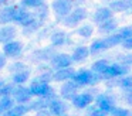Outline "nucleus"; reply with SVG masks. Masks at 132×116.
I'll return each instance as SVG.
<instances>
[{"instance_id": "1", "label": "nucleus", "mask_w": 132, "mask_h": 116, "mask_svg": "<svg viewBox=\"0 0 132 116\" xmlns=\"http://www.w3.org/2000/svg\"><path fill=\"white\" fill-rule=\"evenodd\" d=\"M29 91H30V93H31L33 96L46 98V99H48V101H51V99L55 98L54 89H53V88L48 85V82H47L46 79H43V78L34 79V81L31 82V85H30Z\"/></svg>"}, {"instance_id": "2", "label": "nucleus", "mask_w": 132, "mask_h": 116, "mask_svg": "<svg viewBox=\"0 0 132 116\" xmlns=\"http://www.w3.org/2000/svg\"><path fill=\"white\" fill-rule=\"evenodd\" d=\"M102 76L95 74L94 71H87V69H81L78 72L74 74L71 81H74L78 86H87V85H94L97 82L101 81Z\"/></svg>"}, {"instance_id": "3", "label": "nucleus", "mask_w": 132, "mask_h": 116, "mask_svg": "<svg viewBox=\"0 0 132 116\" xmlns=\"http://www.w3.org/2000/svg\"><path fill=\"white\" fill-rule=\"evenodd\" d=\"M128 71H129V68L125 67V65H121L119 62H112V64L108 62V65H106V68L104 69V72L101 76H104V78H117V76L126 75Z\"/></svg>"}, {"instance_id": "4", "label": "nucleus", "mask_w": 132, "mask_h": 116, "mask_svg": "<svg viewBox=\"0 0 132 116\" xmlns=\"http://www.w3.org/2000/svg\"><path fill=\"white\" fill-rule=\"evenodd\" d=\"M87 16H88V14H87L85 8L78 7V8H75V10L70 11V13L64 17V24L68 25V27H72V25L81 23L84 19H87Z\"/></svg>"}, {"instance_id": "5", "label": "nucleus", "mask_w": 132, "mask_h": 116, "mask_svg": "<svg viewBox=\"0 0 132 116\" xmlns=\"http://www.w3.org/2000/svg\"><path fill=\"white\" fill-rule=\"evenodd\" d=\"M31 93H30L29 88L23 86V85H19V86H14V89H13L12 92V98L14 102H17V103H23L26 105L27 102H30V99H31Z\"/></svg>"}, {"instance_id": "6", "label": "nucleus", "mask_w": 132, "mask_h": 116, "mask_svg": "<svg viewBox=\"0 0 132 116\" xmlns=\"http://www.w3.org/2000/svg\"><path fill=\"white\" fill-rule=\"evenodd\" d=\"M71 7H72V2L71 0H54L53 2V10L55 11L58 17L64 19L67 14L71 11Z\"/></svg>"}, {"instance_id": "7", "label": "nucleus", "mask_w": 132, "mask_h": 116, "mask_svg": "<svg viewBox=\"0 0 132 116\" xmlns=\"http://www.w3.org/2000/svg\"><path fill=\"white\" fill-rule=\"evenodd\" d=\"M21 51H23L21 42L14 41V40L6 42V44L3 45V54L6 57H10V58H17V57H20Z\"/></svg>"}, {"instance_id": "8", "label": "nucleus", "mask_w": 132, "mask_h": 116, "mask_svg": "<svg viewBox=\"0 0 132 116\" xmlns=\"http://www.w3.org/2000/svg\"><path fill=\"white\" fill-rule=\"evenodd\" d=\"M77 91H78V85L74 81H65L64 85L61 86L60 95L65 101H72V98L77 95Z\"/></svg>"}, {"instance_id": "9", "label": "nucleus", "mask_w": 132, "mask_h": 116, "mask_svg": "<svg viewBox=\"0 0 132 116\" xmlns=\"http://www.w3.org/2000/svg\"><path fill=\"white\" fill-rule=\"evenodd\" d=\"M92 101H94V96L91 95V93H77V95L72 98V105H74L77 109H85V108H88L89 105L92 103Z\"/></svg>"}, {"instance_id": "10", "label": "nucleus", "mask_w": 132, "mask_h": 116, "mask_svg": "<svg viewBox=\"0 0 132 116\" xmlns=\"http://www.w3.org/2000/svg\"><path fill=\"white\" fill-rule=\"evenodd\" d=\"M48 112L54 116H61L65 115L67 112V103L64 101H60V99L54 98L48 102Z\"/></svg>"}, {"instance_id": "11", "label": "nucleus", "mask_w": 132, "mask_h": 116, "mask_svg": "<svg viewBox=\"0 0 132 116\" xmlns=\"http://www.w3.org/2000/svg\"><path fill=\"white\" fill-rule=\"evenodd\" d=\"M74 74H75V71L68 67V68H60V69H57L51 76L57 82H65V81H71Z\"/></svg>"}, {"instance_id": "12", "label": "nucleus", "mask_w": 132, "mask_h": 116, "mask_svg": "<svg viewBox=\"0 0 132 116\" xmlns=\"http://www.w3.org/2000/svg\"><path fill=\"white\" fill-rule=\"evenodd\" d=\"M33 19H34V16H33L29 10H26L24 7H17V11H16V16H14L16 23H19V24H21L24 27V25H27Z\"/></svg>"}, {"instance_id": "13", "label": "nucleus", "mask_w": 132, "mask_h": 116, "mask_svg": "<svg viewBox=\"0 0 132 116\" xmlns=\"http://www.w3.org/2000/svg\"><path fill=\"white\" fill-rule=\"evenodd\" d=\"M17 7L16 6H7L0 11V24H9V23L14 21V16Z\"/></svg>"}, {"instance_id": "14", "label": "nucleus", "mask_w": 132, "mask_h": 116, "mask_svg": "<svg viewBox=\"0 0 132 116\" xmlns=\"http://www.w3.org/2000/svg\"><path fill=\"white\" fill-rule=\"evenodd\" d=\"M51 62L57 69H60V68H68L72 61L68 54H55L51 58Z\"/></svg>"}, {"instance_id": "15", "label": "nucleus", "mask_w": 132, "mask_h": 116, "mask_svg": "<svg viewBox=\"0 0 132 116\" xmlns=\"http://www.w3.org/2000/svg\"><path fill=\"white\" fill-rule=\"evenodd\" d=\"M16 28L13 25H3L0 28V42L2 44H6L9 41H13L16 37Z\"/></svg>"}, {"instance_id": "16", "label": "nucleus", "mask_w": 132, "mask_h": 116, "mask_svg": "<svg viewBox=\"0 0 132 116\" xmlns=\"http://www.w3.org/2000/svg\"><path fill=\"white\" fill-rule=\"evenodd\" d=\"M97 105H98V109H101V110H104V112L108 113L109 110L114 108V99H112L109 95L102 93V95H98Z\"/></svg>"}, {"instance_id": "17", "label": "nucleus", "mask_w": 132, "mask_h": 116, "mask_svg": "<svg viewBox=\"0 0 132 116\" xmlns=\"http://www.w3.org/2000/svg\"><path fill=\"white\" fill-rule=\"evenodd\" d=\"M29 110H30V108L27 105L19 103V105H14L13 108H10L7 112L0 113V116H24Z\"/></svg>"}, {"instance_id": "18", "label": "nucleus", "mask_w": 132, "mask_h": 116, "mask_svg": "<svg viewBox=\"0 0 132 116\" xmlns=\"http://www.w3.org/2000/svg\"><path fill=\"white\" fill-rule=\"evenodd\" d=\"M132 7L131 0H112L111 4H109V8L117 13H122V11H126Z\"/></svg>"}, {"instance_id": "19", "label": "nucleus", "mask_w": 132, "mask_h": 116, "mask_svg": "<svg viewBox=\"0 0 132 116\" xmlns=\"http://www.w3.org/2000/svg\"><path fill=\"white\" fill-rule=\"evenodd\" d=\"M111 17H112V10L111 8L109 7H100L94 13V21L98 23V24H101L102 21L111 19Z\"/></svg>"}, {"instance_id": "20", "label": "nucleus", "mask_w": 132, "mask_h": 116, "mask_svg": "<svg viewBox=\"0 0 132 116\" xmlns=\"http://www.w3.org/2000/svg\"><path fill=\"white\" fill-rule=\"evenodd\" d=\"M88 55H89V50L87 47H77L74 50V52H72V55L70 57H71L72 62H81L85 58H88Z\"/></svg>"}, {"instance_id": "21", "label": "nucleus", "mask_w": 132, "mask_h": 116, "mask_svg": "<svg viewBox=\"0 0 132 116\" xmlns=\"http://www.w3.org/2000/svg\"><path fill=\"white\" fill-rule=\"evenodd\" d=\"M68 41V37L64 31H54L51 34V44L53 47H61V45L67 44Z\"/></svg>"}, {"instance_id": "22", "label": "nucleus", "mask_w": 132, "mask_h": 116, "mask_svg": "<svg viewBox=\"0 0 132 116\" xmlns=\"http://www.w3.org/2000/svg\"><path fill=\"white\" fill-rule=\"evenodd\" d=\"M54 55H55V51H54V48H51V47L50 48L48 47L41 48V50H38L34 52L36 59H40V61H48V59H51Z\"/></svg>"}, {"instance_id": "23", "label": "nucleus", "mask_w": 132, "mask_h": 116, "mask_svg": "<svg viewBox=\"0 0 132 116\" xmlns=\"http://www.w3.org/2000/svg\"><path fill=\"white\" fill-rule=\"evenodd\" d=\"M30 76V71L29 68L26 69H21V71H17V72H13V84H17V85H21L29 79Z\"/></svg>"}, {"instance_id": "24", "label": "nucleus", "mask_w": 132, "mask_h": 116, "mask_svg": "<svg viewBox=\"0 0 132 116\" xmlns=\"http://www.w3.org/2000/svg\"><path fill=\"white\" fill-rule=\"evenodd\" d=\"M117 27H118L117 20H114V19L111 17V19L105 20V21H102V23L100 24V31H101V33H106V34H109V33H112V31H114Z\"/></svg>"}, {"instance_id": "25", "label": "nucleus", "mask_w": 132, "mask_h": 116, "mask_svg": "<svg viewBox=\"0 0 132 116\" xmlns=\"http://www.w3.org/2000/svg\"><path fill=\"white\" fill-rule=\"evenodd\" d=\"M48 102L50 101L46 99V98H38V99H36V101L30 102L29 108H30V110H36V112H38V110L47 109V108H48Z\"/></svg>"}, {"instance_id": "26", "label": "nucleus", "mask_w": 132, "mask_h": 116, "mask_svg": "<svg viewBox=\"0 0 132 116\" xmlns=\"http://www.w3.org/2000/svg\"><path fill=\"white\" fill-rule=\"evenodd\" d=\"M108 50V45H106L105 40H97L91 44V48H89V54H98L101 51Z\"/></svg>"}, {"instance_id": "27", "label": "nucleus", "mask_w": 132, "mask_h": 116, "mask_svg": "<svg viewBox=\"0 0 132 116\" xmlns=\"http://www.w3.org/2000/svg\"><path fill=\"white\" fill-rule=\"evenodd\" d=\"M13 106H14V101H13L12 96H2L0 98V113L7 112Z\"/></svg>"}, {"instance_id": "28", "label": "nucleus", "mask_w": 132, "mask_h": 116, "mask_svg": "<svg viewBox=\"0 0 132 116\" xmlns=\"http://www.w3.org/2000/svg\"><path fill=\"white\" fill-rule=\"evenodd\" d=\"M106 42V45H108V48H112V47H117L118 44H121L122 42V37L119 35V34H112V35H108L106 38H104Z\"/></svg>"}, {"instance_id": "29", "label": "nucleus", "mask_w": 132, "mask_h": 116, "mask_svg": "<svg viewBox=\"0 0 132 116\" xmlns=\"http://www.w3.org/2000/svg\"><path fill=\"white\" fill-rule=\"evenodd\" d=\"M106 65H108V61H105V59H98V61H95L94 64H92V71H94L95 74H98V75H102V72L106 68Z\"/></svg>"}, {"instance_id": "30", "label": "nucleus", "mask_w": 132, "mask_h": 116, "mask_svg": "<svg viewBox=\"0 0 132 116\" xmlns=\"http://www.w3.org/2000/svg\"><path fill=\"white\" fill-rule=\"evenodd\" d=\"M92 31H94V28H92L91 24H84V25H81V27L77 30V33L80 34V35H82V37H85V38H88V37L92 35Z\"/></svg>"}, {"instance_id": "31", "label": "nucleus", "mask_w": 132, "mask_h": 116, "mask_svg": "<svg viewBox=\"0 0 132 116\" xmlns=\"http://www.w3.org/2000/svg\"><path fill=\"white\" fill-rule=\"evenodd\" d=\"M47 11H48V8H47V6L43 3L41 6H38V7H37V13H36L34 19L38 20V21H43V20L47 17Z\"/></svg>"}, {"instance_id": "32", "label": "nucleus", "mask_w": 132, "mask_h": 116, "mask_svg": "<svg viewBox=\"0 0 132 116\" xmlns=\"http://www.w3.org/2000/svg\"><path fill=\"white\" fill-rule=\"evenodd\" d=\"M119 86L122 88L123 91H132V75L123 76L119 81Z\"/></svg>"}, {"instance_id": "33", "label": "nucleus", "mask_w": 132, "mask_h": 116, "mask_svg": "<svg viewBox=\"0 0 132 116\" xmlns=\"http://www.w3.org/2000/svg\"><path fill=\"white\" fill-rule=\"evenodd\" d=\"M111 116H131V112L123 108H118V106H114L111 110H109Z\"/></svg>"}, {"instance_id": "34", "label": "nucleus", "mask_w": 132, "mask_h": 116, "mask_svg": "<svg viewBox=\"0 0 132 116\" xmlns=\"http://www.w3.org/2000/svg\"><path fill=\"white\" fill-rule=\"evenodd\" d=\"M41 4H43V0H23L21 2V6L24 8H37Z\"/></svg>"}, {"instance_id": "35", "label": "nucleus", "mask_w": 132, "mask_h": 116, "mask_svg": "<svg viewBox=\"0 0 132 116\" xmlns=\"http://www.w3.org/2000/svg\"><path fill=\"white\" fill-rule=\"evenodd\" d=\"M38 27H40V21L36 20V19H33L27 25H24V33H34Z\"/></svg>"}, {"instance_id": "36", "label": "nucleus", "mask_w": 132, "mask_h": 116, "mask_svg": "<svg viewBox=\"0 0 132 116\" xmlns=\"http://www.w3.org/2000/svg\"><path fill=\"white\" fill-rule=\"evenodd\" d=\"M13 89H14L13 85H2V86H0V98H2V96H10L13 92Z\"/></svg>"}, {"instance_id": "37", "label": "nucleus", "mask_w": 132, "mask_h": 116, "mask_svg": "<svg viewBox=\"0 0 132 116\" xmlns=\"http://www.w3.org/2000/svg\"><path fill=\"white\" fill-rule=\"evenodd\" d=\"M119 34L121 37H122V40L128 38V37H132V25H126V27H122L119 30Z\"/></svg>"}, {"instance_id": "38", "label": "nucleus", "mask_w": 132, "mask_h": 116, "mask_svg": "<svg viewBox=\"0 0 132 116\" xmlns=\"http://www.w3.org/2000/svg\"><path fill=\"white\" fill-rule=\"evenodd\" d=\"M119 64L129 68L132 65V55H121L119 57Z\"/></svg>"}, {"instance_id": "39", "label": "nucleus", "mask_w": 132, "mask_h": 116, "mask_svg": "<svg viewBox=\"0 0 132 116\" xmlns=\"http://www.w3.org/2000/svg\"><path fill=\"white\" fill-rule=\"evenodd\" d=\"M26 65L23 64V62H16V64H13L12 67H10V69H12V72H17V71H21V69H26Z\"/></svg>"}, {"instance_id": "40", "label": "nucleus", "mask_w": 132, "mask_h": 116, "mask_svg": "<svg viewBox=\"0 0 132 116\" xmlns=\"http://www.w3.org/2000/svg\"><path fill=\"white\" fill-rule=\"evenodd\" d=\"M122 47L125 48V50H132V37H128V38L122 40Z\"/></svg>"}, {"instance_id": "41", "label": "nucleus", "mask_w": 132, "mask_h": 116, "mask_svg": "<svg viewBox=\"0 0 132 116\" xmlns=\"http://www.w3.org/2000/svg\"><path fill=\"white\" fill-rule=\"evenodd\" d=\"M123 99H125L129 105H132V91H125V92H123Z\"/></svg>"}, {"instance_id": "42", "label": "nucleus", "mask_w": 132, "mask_h": 116, "mask_svg": "<svg viewBox=\"0 0 132 116\" xmlns=\"http://www.w3.org/2000/svg\"><path fill=\"white\" fill-rule=\"evenodd\" d=\"M89 116H106V112H104L101 109H94V110H91V115Z\"/></svg>"}, {"instance_id": "43", "label": "nucleus", "mask_w": 132, "mask_h": 116, "mask_svg": "<svg viewBox=\"0 0 132 116\" xmlns=\"http://www.w3.org/2000/svg\"><path fill=\"white\" fill-rule=\"evenodd\" d=\"M36 116H53V115L47 109H43V110H38V112L36 113Z\"/></svg>"}, {"instance_id": "44", "label": "nucleus", "mask_w": 132, "mask_h": 116, "mask_svg": "<svg viewBox=\"0 0 132 116\" xmlns=\"http://www.w3.org/2000/svg\"><path fill=\"white\" fill-rule=\"evenodd\" d=\"M4 65H6V55L0 52V69H2Z\"/></svg>"}, {"instance_id": "45", "label": "nucleus", "mask_w": 132, "mask_h": 116, "mask_svg": "<svg viewBox=\"0 0 132 116\" xmlns=\"http://www.w3.org/2000/svg\"><path fill=\"white\" fill-rule=\"evenodd\" d=\"M7 0H0V4H2V3H6Z\"/></svg>"}, {"instance_id": "46", "label": "nucleus", "mask_w": 132, "mask_h": 116, "mask_svg": "<svg viewBox=\"0 0 132 116\" xmlns=\"http://www.w3.org/2000/svg\"><path fill=\"white\" fill-rule=\"evenodd\" d=\"M2 85H4V84H3V81H2V79H0V86H2Z\"/></svg>"}, {"instance_id": "47", "label": "nucleus", "mask_w": 132, "mask_h": 116, "mask_svg": "<svg viewBox=\"0 0 132 116\" xmlns=\"http://www.w3.org/2000/svg\"><path fill=\"white\" fill-rule=\"evenodd\" d=\"M105 2H112V0H105Z\"/></svg>"}, {"instance_id": "48", "label": "nucleus", "mask_w": 132, "mask_h": 116, "mask_svg": "<svg viewBox=\"0 0 132 116\" xmlns=\"http://www.w3.org/2000/svg\"><path fill=\"white\" fill-rule=\"evenodd\" d=\"M61 116H67V115H61Z\"/></svg>"}, {"instance_id": "49", "label": "nucleus", "mask_w": 132, "mask_h": 116, "mask_svg": "<svg viewBox=\"0 0 132 116\" xmlns=\"http://www.w3.org/2000/svg\"><path fill=\"white\" fill-rule=\"evenodd\" d=\"M129 10H132V7H131V8H129Z\"/></svg>"}, {"instance_id": "50", "label": "nucleus", "mask_w": 132, "mask_h": 116, "mask_svg": "<svg viewBox=\"0 0 132 116\" xmlns=\"http://www.w3.org/2000/svg\"><path fill=\"white\" fill-rule=\"evenodd\" d=\"M131 116H132V113H131Z\"/></svg>"}, {"instance_id": "51", "label": "nucleus", "mask_w": 132, "mask_h": 116, "mask_svg": "<svg viewBox=\"0 0 132 116\" xmlns=\"http://www.w3.org/2000/svg\"><path fill=\"white\" fill-rule=\"evenodd\" d=\"M131 3H132V0H131Z\"/></svg>"}, {"instance_id": "52", "label": "nucleus", "mask_w": 132, "mask_h": 116, "mask_svg": "<svg viewBox=\"0 0 132 116\" xmlns=\"http://www.w3.org/2000/svg\"><path fill=\"white\" fill-rule=\"evenodd\" d=\"M24 116H26V115H24Z\"/></svg>"}]
</instances>
